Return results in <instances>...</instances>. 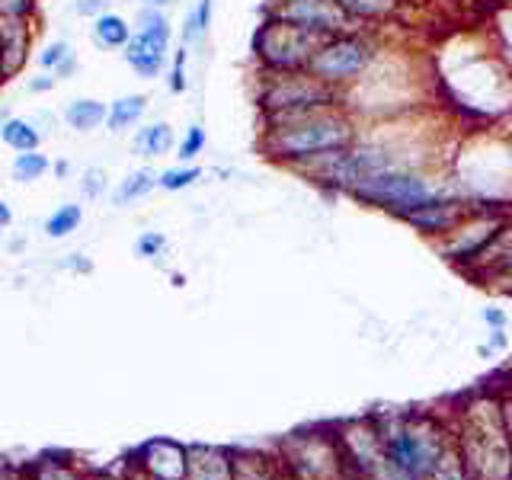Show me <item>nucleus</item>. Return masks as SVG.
<instances>
[{"label":"nucleus","instance_id":"nucleus-1","mask_svg":"<svg viewBox=\"0 0 512 480\" xmlns=\"http://www.w3.org/2000/svg\"><path fill=\"white\" fill-rule=\"evenodd\" d=\"M359 116L346 103L304 112L295 119H282L272 125H260V151L266 160L292 170L311 157L327 151L349 148L359 138Z\"/></svg>","mask_w":512,"mask_h":480},{"label":"nucleus","instance_id":"nucleus-2","mask_svg":"<svg viewBox=\"0 0 512 480\" xmlns=\"http://www.w3.org/2000/svg\"><path fill=\"white\" fill-rule=\"evenodd\" d=\"M452 196L448 186L432 176L429 170H416V167H391V170H378L372 176H365L359 186H352L349 199H356L359 205L378 208V212H388L394 218H404L416 208H423L436 199Z\"/></svg>","mask_w":512,"mask_h":480},{"label":"nucleus","instance_id":"nucleus-3","mask_svg":"<svg viewBox=\"0 0 512 480\" xmlns=\"http://www.w3.org/2000/svg\"><path fill=\"white\" fill-rule=\"evenodd\" d=\"M253 103L260 112V125H272L282 119H295L304 112L340 106L343 93L327 87L311 71H288V74H256Z\"/></svg>","mask_w":512,"mask_h":480},{"label":"nucleus","instance_id":"nucleus-4","mask_svg":"<svg viewBox=\"0 0 512 480\" xmlns=\"http://www.w3.org/2000/svg\"><path fill=\"white\" fill-rule=\"evenodd\" d=\"M381 58V42L372 29L356 26L340 36L320 39L308 61V71L327 87L346 93Z\"/></svg>","mask_w":512,"mask_h":480},{"label":"nucleus","instance_id":"nucleus-5","mask_svg":"<svg viewBox=\"0 0 512 480\" xmlns=\"http://www.w3.org/2000/svg\"><path fill=\"white\" fill-rule=\"evenodd\" d=\"M317 36L304 32L292 23L263 16L260 26L250 36V55L256 64V74H288V71H308V61L317 48Z\"/></svg>","mask_w":512,"mask_h":480},{"label":"nucleus","instance_id":"nucleus-6","mask_svg":"<svg viewBox=\"0 0 512 480\" xmlns=\"http://www.w3.org/2000/svg\"><path fill=\"white\" fill-rule=\"evenodd\" d=\"M170 42H173V26L167 10L138 7V16L132 23V39L125 42L122 58L135 71V77L154 80L164 74L170 61Z\"/></svg>","mask_w":512,"mask_h":480},{"label":"nucleus","instance_id":"nucleus-7","mask_svg":"<svg viewBox=\"0 0 512 480\" xmlns=\"http://www.w3.org/2000/svg\"><path fill=\"white\" fill-rule=\"evenodd\" d=\"M263 16L292 23L304 32H311L317 39L340 36V32H349L359 26L340 4H336V0H266Z\"/></svg>","mask_w":512,"mask_h":480},{"label":"nucleus","instance_id":"nucleus-8","mask_svg":"<svg viewBox=\"0 0 512 480\" xmlns=\"http://www.w3.org/2000/svg\"><path fill=\"white\" fill-rule=\"evenodd\" d=\"M122 461L157 480H186L189 445L176 442L170 436H154V439H144L138 448H132Z\"/></svg>","mask_w":512,"mask_h":480},{"label":"nucleus","instance_id":"nucleus-9","mask_svg":"<svg viewBox=\"0 0 512 480\" xmlns=\"http://www.w3.org/2000/svg\"><path fill=\"white\" fill-rule=\"evenodd\" d=\"M503 228V215L500 212H468L452 231L442 234V250L452 256V260H474V256L487 247V240Z\"/></svg>","mask_w":512,"mask_h":480},{"label":"nucleus","instance_id":"nucleus-10","mask_svg":"<svg viewBox=\"0 0 512 480\" xmlns=\"http://www.w3.org/2000/svg\"><path fill=\"white\" fill-rule=\"evenodd\" d=\"M36 29L32 20H0V84H7L26 68Z\"/></svg>","mask_w":512,"mask_h":480},{"label":"nucleus","instance_id":"nucleus-11","mask_svg":"<svg viewBox=\"0 0 512 480\" xmlns=\"http://www.w3.org/2000/svg\"><path fill=\"white\" fill-rule=\"evenodd\" d=\"M20 480H87V464H80L71 452H42L29 461H16Z\"/></svg>","mask_w":512,"mask_h":480},{"label":"nucleus","instance_id":"nucleus-12","mask_svg":"<svg viewBox=\"0 0 512 480\" xmlns=\"http://www.w3.org/2000/svg\"><path fill=\"white\" fill-rule=\"evenodd\" d=\"M464 215H468V205H464L461 199L445 196V199H436V202H429L423 208H416V212L404 215L400 221H407L410 228H416L420 234L442 237V234L452 231Z\"/></svg>","mask_w":512,"mask_h":480},{"label":"nucleus","instance_id":"nucleus-13","mask_svg":"<svg viewBox=\"0 0 512 480\" xmlns=\"http://www.w3.org/2000/svg\"><path fill=\"white\" fill-rule=\"evenodd\" d=\"M186 480H234L231 445H189Z\"/></svg>","mask_w":512,"mask_h":480},{"label":"nucleus","instance_id":"nucleus-14","mask_svg":"<svg viewBox=\"0 0 512 480\" xmlns=\"http://www.w3.org/2000/svg\"><path fill=\"white\" fill-rule=\"evenodd\" d=\"M336 4L365 29L394 23L397 16L404 13V0H336Z\"/></svg>","mask_w":512,"mask_h":480},{"label":"nucleus","instance_id":"nucleus-15","mask_svg":"<svg viewBox=\"0 0 512 480\" xmlns=\"http://www.w3.org/2000/svg\"><path fill=\"white\" fill-rule=\"evenodd\" d=\"M61 122L77 135H90L106 125V103L93 100V96H77L61 109Z\"/></svg>","mask_w":512,"mask_h":480},{"label":"nucleus","instance_id":"nucleus-16","mask_svg":"<svg viewBox=\"0 0 512 480\" xmlns=\"http://www.w3.org/2000/svg\"><path fill=\"white\" fill-rule=\"evenodd\" d=\"M231 464L234 480H285L279 461H272L263 452H253V448H231Z\"/></svg>","mask_w":512,"mask_h":480},{"label":"nucleus","instance_id":"nucleus-17","mask_svg":"<svg viewBox=\"0 0 512 480\" xmlns=\"http://www.w3.org/2000/svg\"><path fill=\"white\" fill-rule=\"evenodd\" d=\"M90 36H93L96 45L103 48V52H122L125 42L132 39V23H128L122 13L106 10L100 16H93Z\"/></svg>","mask_w":512,"mask_h":480},{"label":"nucleus","instance_id":"nucleus-18","mask_svg":"<svg viewBox=\"0 0 512 480\" xmlns=\"http://www.w3.org/2000/svg\"><path fill=\"white\" fill-rule=\"evenodd\" d=\"M170 151H176V132L170 122H151V125L138 128L132 138V154H138V157L157 160Z\"/></svg>","mask_w":512,"mask_h":480},{"label":"nucleus","instance_id":"nucleus-19","mask_svg":"<svg viewBox=\"0 0 512 480\" xmlns=\"http://www.w3.org/2000/svg\"><path fill=\"white\" fill-rule=\"evenodd\" d=\"M144 112H148V96L125 93V96H119V100L106 103V128L112 135H122L144 119Z\"/></svg>","mask_w":512,"mask_h":480},{"label":"nucleus","instance_id":"nucleus-20","mask_svg":"<svg viewBox=\"0 0 512 480\" xmlns=\"http://www.w3.org/2000/svg\"><path fill=\"white\" fill-rule=\"evenodd\" d=\"M157 189V173L151 167H141V170H132L128 176H122L116 192H112V205H135L141 199H148L151 192Z\"/></svg>","mask_w":512,"mask_h":480},{"label":"nucleus","instance_id":"nucleus-21","mask_svg":"<svg viewBox=\"0 0 512 480\" xmlns=\"http://www.w3.org/2000/svg\"><path fill=\"white\" fill-rule=\"evenodd\" d=\"M0 141H4L7 148H10V151H16V154L42 148V135H39V128L32 125V119H26V116H7V119H4V125H0Z\"/></svg>","mask_w":512,"mask_h":480},{"label":"nucleus","instance_id":"nucleus-22","mask_svg":"<svg viewBox=\"0 0 512 480\" xmlns=\"http://www.w3.org/2000/svg\"><path fill=\"white\" fill-rule=\"evenodd\" d=\"M80 224H84V208H80L77 202H64L45 218L42 231H45V237H52V240H64V237H71Z\"/></svg>","mask_w":512,"mask_h":480},{"label":"nucleus","instance_id":"nucleus-23","mask_svg":"<svg viewBox=\"0 0 512 480\" xmlns=\"http://www.w3.org/2000/svg\"><path fill=\"white\" fill-rule=\"evenodd\" d=\"M10 173H13V180H16V183H36V180H42L45 173H52V157L42 154V148H36V151H23V154H16V157H13Z\"/></svg>","mask_w":512,"mask_h":480},{"label":"nucleus","instance_id":"nucleus-24","mask_svg":"<svg viewBox=\"0 0 512 480\" xmlns=\"http://www.w3.org/2000/svg\"><path fill=\"white\" fill-rule=\"evenodd\" d=\"M212 13H215V0H199V4L189 10L186 26H183V45L192 48V42L199 45L205 39L208 26H212Z\"/></svg>","mask_w":512,"mask_h":480},{"label":"nucleus","instance_id":"nucleus-25","mask_svg":"<svg viewBox=\"0 0 512 480\" xmlns=\"http://www.w3.org/2000/svg\"><path fill=\"white\" fill-rule=\"evenodd\" d=\"M202 167L199 164H180V167H170L164 173H157V189L164 192H183L189 186H196L202 180Z\"/></svg>","mask_w":512,"mask_h":480},{"label":"nucleus","instance_id":"nucleus-26","mask_svg":"<svg viewBox=\"0 0 512 480\" xmlns=\"http://www.w3.org/2000/svg\"><path fill=\"white\" fill-rule=\"evenodd\" d=\"M208 144V132L202 122H192L186 128V135L176 141V157H180V164H196V157L205 151Z\"/></svg>","mask_w":512,"mask_h":480},{"label":"nucleus","instance_id":"nucleus-27","mask_svg":"<svg viewBox=\"0 0 512 480\" xmlns=\"http://www.w3.org/2000/svg\"><path fill=\"white\" fill-rule=\"evenodd\" d=\"M186 64H189V45H180V48L173 52L170 71H167V87H170V93H186V90H189Z\"/></svg>","mask_w":512,"mask_h":480},{"label":"nucleus","instance_id":"nucleus-28","mask_svg":"<svg viewBox=\"0 0 512 480\" xmlns=\"http://www.w3.org/2000/svg\"><path fill=\"white\" fill-rule=\"evenodd\" d=\"M164 250H167V234L141 231L135 237V256H138V260H157V256H164Z\"/></svg>","mask_w":512,"mask_h":480},{"label":"nucleus","instance_id":"nucleus-29","mask_svg":"<svg viewBox=\"0 0 512 480\" xmlns=\"http://www.w3.org/2000/svg\"><path fill=\"white\" fill-rule=\"evenodd\" d=\"M80 192H84V199H103L109 192V176L103 167H87L84 176H80Z\"/></svg>","mask_w":512,"mask_h":480},{"label":"nucleus","instance_id":"nucleus-30","mask_svg":"<svg viewBox=\"0 0 512 480\" xmlns=\"http://www.w3.org/2000/svg\"><path fill=\"white\" fill-rule=\"evenodd\" d=\"M68 55H74L71 42H64V39H55V42L42 45V52L36 55V64H39V71H55L58 64H61L64 58H68Z\"/></svg>","mask_w":512,"mask_h":480},{"label":"nucleus","instance_id":"nucleus-31","mask_svg":"<svg viewBox=\"0 0 512 480\" xmlns=\"http://www.w3.org/2000/svg\"><path fill=\"white\" fill-rule=\"evenodd\" d=\"M0 20H36V0H0Z\"/></svg>","mask_w":512,"mask_h":480},{"label":"nucleus","instance_id":"nucleus-32","mask_svg":"<svg viewBox=\"0 0 512 480\" xmlns=\"http://www.w3.org/2000/svg\"><path fill=\"white\" fill-rule=\"evenodd\" d=\"M74 10L77 16H84V20H93V16L112 10V0H74Z\"/></svg>","mask_w":512,"mask_h":480},{"label":"nucleus","instance_id":"nucleus-33","mask_svg":"<svg viewBox=\"0 0 512 480\" xmlns=\"http://www.w3.org/2000/svg\"><path fill=\"white\" fill-rule=\"evenodd\" d=\"M55 87H58V77H55L52 71H39V74L26 84L29 93H52Z\"/></svg>","mask_w":512,"mask_h":480},{"label":"nucleus","instance_id":"nucleus-34","mask_svg":"<svg viewBox=\"0 0 512 480\" xmlns=\"http://www.w3.org/2000/svg\"><path fill=\"white\" fill-rule=\"evenodd\" d=\"M87 480H122L119 464H109V468H87Z\"/></svg>","mask_w":512,"mask_h":480},{"label":"nucleus","instance_id":"nucleus-35","mask_svg":"<svg viewBox=\"0 0 512 480\" xmlns=\"http://www.w3.org/2000/svg\"><path fill=\"white\" fill-rule=\"evenodd\" d=\"M74 71H77V52H74V55H68V58H64V61L58 64V68H55L52 74H55V77L61 80V77H74Z\"/></svg>","mask_w":512,"mask_h":480},{"label":"nucleus","instance_id":"nucleus-36","mask_svg":"<svg viewBox=\"0 0 512 480\" xmlns=\"http://www.w3.org/2000/svg\"><path fill=\"white\" fill-rule=\"evenodd\" d=\"M119 474H122V480H157V477H151V474H144V471L132 468V464H125V461H119Z\"/></svg>","mask_w":512,"mask_h":480},{"label":"nucleus","instance_id":"nucleus-37","mask_svg":"<svg viewBox=\"0 0 512 480\" xmlns=\"http://www.w3.org/2000/svg\"><path fill=\"white\" fill-rule=\"evenodd\" d=\"M64 266L74 269V272H90V269H93L84 253H71V256H68V263H64Z\"/></svg>","mask_w":512,"mask_h":480},{"label":"nucleus","instance_id":"nucleus-38","mask_svg":"<svg viewBox=\"0 0 512 480\" xmlns=\"http://www.w3.org/2000/svg\"><path fill=\"white\" fill-rule=\"evenodd\" d=\"M0 480H16V461L0 455Z\"/></svg>","mask_w":512,"mask_h":480},{"label":"nucleus","instance_id":"nucleus-39","mask_svg":"<svg viewBox=\"0 0 512 480\" xmlns=\"http://www.w3.org/2000/svg\"><path fill=\"white\" fill-rule=\"evenodd\" d=\"M10 224H13V208L4 199H0V231L10 228Z\"/></svg>","mask_w":512,"mask_h":480},{"label":"nucleus","instance_id":"nucleus-40","mask_svg":"<svg viewBox=\"0 0 512 480\" xmlns=\"http://www.w3.org/2000/svg\"><path fill=\"white\" fill-rule=\"evenodd\" d=\"M141 7H154V10H170V7H176L180 0H138Z\"/></svg>","mask_w":512,"mask_h":480},{"label":"nucleus","instance_id":"nucleus-41","mask_svg":"<svg viewBox=\"0 0 512 480\" xmlns=\"http://www.w3.org/2000/svg\"><path fill=\"white\" fill-rule=\"evenodd\" d=\"M52 173L58 176V180H64V176L71 173V164H68V160H52Z\"/></svg>","mask_w":512,"mask_h":480},{"label":"nucleus","instance_id":"nucleus-42","mask_svg":"<svg viewBox=\"0 0 512 480\" xmlns=\"http://www.w3.org/2000/svg\"><path fill=\"white\" fill-rule=\"evenodd\" d=\"M170 282H173V288H186V276H183V272H173Z\"/></svg>","mask_w":512,"mask_h":480},{"label":"nucleus","instance_id":"nucleus-43","mask_svg":"<svg viewBox=\"0 0 512 480\" xmlns=\"http://www.w3.org/2000/svg\"><path fill=\"white\" fill-rule=\"evenodd\" d=\"M487 320H490V324H503V314H496V311H487Z\"/></svg>","mask_w":512,"mask_h":480},{"label":"nucleus","instance_id":"nucleus-44","mask_svg":"<svg viewBox=\"0 0 512 480\" xmlns=\"http://www.w3.org/2000/svg\"><path fill=\"white\" fill-rule=\"evenodd\" d=\"M4 119H7V112H0V125H4Z\"/></svg>","mask_w":512,"mask_h":480},{"label":"nucleus","instance_id":"nucleus-45","mask_svg":"<svg viewBox=\"0 0 512 480\" xmlns=\"http://www.w3.org/2000/svg\"><path fill=\"white\" fill-rule=\"evenodd\" d=\"M16 480H20V474H16Z\"/></svg>","mask_w":512,"mask_h":480},{"label":"nucleus","instance_id":"nucleus-46","mask_svg":"<svg viewBox=\"0 0 512 480\" xmlns=\"http://www.w3.org/2000/svg\"><path fill=\"white\" fill-rule=\"evenodd\" d=\"M285 480H292V477H285Z\"/></svg>","mask_w":512,"mask_h":480},{"label":"nucleus","instance_id":"nucleus-47","mask_svg":"<svg viewBox=\"0 0 512 480\" xmlns=\"http://www.w3.org/2000/svg\"><path fill=\"white\" fill-rule=\"evenodd\" d=\"M404 4H407V0H404Z\"/></svg>","mask_w":512,"mask_h":480}]
</instances>
